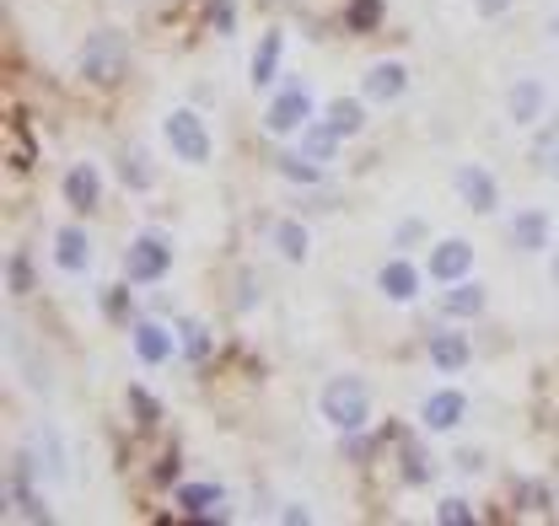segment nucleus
I'll list each match as a JSON object with an SVG mask.
<instances>
[{
	"instance_id": "nucleus-1",
	"label": "nucleus",
	"mask_w": 559,
	"mask_h": 526,
	"mask_svg": "<svg viewBox=\"0 0 559 526\" xmlns=\"http://www.w3.org/2000/svg\"><path fill=\"white\" fill-rule=\"evenodd\" d=\"M75 65H81V75H86L92 86H114V81L130 75V38H124L119 27H97V33L81 38Z\"/></svg>"
},
{
	"instance_id": "nucleus-2",
	"label": "nucleus",
	"mask_w": 559,
	"mask_h": 526,
	"mask_svg": "<svg viewBox=\"0 0 559 526\" xmlns=\"http://www.w3.org/2000/svg\"><path fill=\"white\" fill-rule=\"evenodd\" d=\"M318 414H323V425H334L340 435H355V430L371 425V387H366L360 376H334V382H323V393H318Z\"/></svg>"
},
{
	"instance_id": "nucleus-3",
	"label": "nucleus",
	"mask_w": 559,
	"mask_h": 526,
	"mask_svg": "<svg viewBox=\"0 0 559 526\" xmlns=\"http://www.w3.org/2000/svg\"><path fill=\"white\" fill-rule=\"evenodd\" d=\"M162 134H167V145H173V156H178L183 167H210V162H215L210 124L194 108H173V113L162 119Z\"/></svg>"
},
{
	"instance_id": "nucleus-4",
	"label": "nucleus",
	"mask_w": 559,
	"mask_h": 526,
	"mask_svg": "<svg viewBox=\"0 0 559 526\" xmlns=\"http://www.w3.org/2000/svg\"><path fill=\"white\" fill-rule=\"evenodd\" d=\"M167 268H173V242H167L162 231H140L135 242L124 248L130 285H156V279H167Z\"/></svg>"
},
{
	"instance_id": "nucleus-5",
	"label": "nucleus",
	"mask_w": 559,
	"mask_h": 526,
	"mask_svg": "<svg viewBox=\"0 0 559 526\" xmlns=\"http://www.w3.org/2000/svg\"><path fill=\"white\" fill-rule=\"evenodd\" d=\"M307 124H312V92L301 81H285L270 97V108H264V130L285 140V134H301Z\"/></svg>"
},
{
	"instance_id": "nucleus-6",
	"label": "nucleus",
	"mask_w": 559,
	"mask_h": 526,
	"mask_svg": "<svg viewBox=\"0 0 559 526\" xmlns=\"http://www.w3.org/2000/svg\"><path fill=\"white\" fill-rule=\"evenodd\" d=\"M544 113H549V86H544L538 75H516V81L506 86V119H511L516 130H538Z\"/></svg>"
},
{
	"instance_id": "nucleus-7",
	"label": "nucleus",
	"mask_w": 559,
	"mask_h": 526,
	"mask_svg": "<svg viewBox=\"0 0 559 526\" xmlns=\"http://www.w3.org/2000/svg\"><path fill=\"white\" fill-rule=\"evenodd\" d=\"M452 194L463 199L474 215H495V210H500V183H495V172L479 167V162H463V167L452 172Z\"/></svg>"
},
{
	"instance_id": "nucleus-8",
	"label": "nucleus",
	"mask_w": 559,
	"mask_h": 526,
	"mask_svg": "<svg viewBox=\"0 0 559 526\" xmlns=\"http://www.w3.org/2000/svg\"><path fill=\"white\" fill-rule=\"evenodd\" d=\"M404 92H409V65L404 60H377V65H366V75H360V97L371 108H388Z\"/></svg>"
},
{
	"instance_id": "nucleus-9",
	"label": "nucleus",
	"mask_w": 559,
	"mask_h": 526,
	"mask_svg": "<svg viewBox=\"0 0 559 526\" xmlns=\"http://www.w3.org/2000/svg\"><path fill=\"white\" fill-rule=\"evenodd\" d=\"M419 285H425V274L409 263V253H393V259L377 268V290H382V301H393V307H415Z\"/></svg>"
},
{
	"instance_id": "nucleus-10",
	"label": "nucleus",
	"mask_w": 559,
	"mask_h": 526,
	"mask_svg": "<svg viewBox=\"0 0 559 526\" xmlns=\"http://www.w3.org/2000/svg\"><path fill=\"white\" fill-rule=\"evenodd\" d=\"M511 248L516 253H549L555 248V215L549 210H516L511 215Z\"/></svg>"
},
{
	"instance_id": "nucleus-11",
	"label": "nucleus",
	"mask_w": 559,
	"mask_h": 526,
	"mask_svg": "<svg viewBox=\"0 0 559 526\" xmlns=\"http://www.w3.org/2000/svg\"><path fill=\"white\" fill-rule=\"evenodd\" d=\"M463 419H468V397H463V387H436V393L419 403V425L436 430V435L457 430Z\"/></svg>"
},
{
	"instance_id": "nucleus-12",
	"label": "nucleus",
	"mask_w": 559,
	"mask_h": 526,
	"mask_svg": "<svg viewBox=\"0 0 559 526\" xmlns=\"http://www.w3.org/2000/svg\"><path fill=\"white\" fill-rule=\"evenodd\" d=\"M474 274V242L468 237H447L430 248V279L436 285H452V279H468Z\"/></svg>"
},
{
	"instance_id": "nucleus-13",
	"label": "nucleus",
	"mask_w": 559,
	"mask_h": 526,
	"mask_svg": "<svg viewBox=\"0 0 559 526\" xmlns=\"http://www.w3.org/2000/svg\"><path fill=\"white\" fill-rule=\"evenodd\" d=\"M130 349H135L140 366H167L173 360V349H178V328H167V323H135L130 328Z\"/></svg>"
},
{
	"instance_id": "nucleus-14",
	"label": "nucleus",
	"mask_w": 559,
	"mask_h": 526,
	"mask_svg": "<svg viewBox=\"0 0 559 526\" xmlns=\"http://www.w3.org/2000/svg\"><path fill=\"white\" fill-rule=\"evenodd\" d=\"M489 307V290L479 279H452L447 290H441V312L452 318V323H468V318H485Z\"/></svg>"
},
{
	"instance_id": "nucleus-15",
	"label": "nucleus",
	"mask_w": 559,
	"mask_h": 526,
	"mask_svg": "<svg viewBox=\"0 0 559 526\" xmlns=\"http://www.w3.org/2000/svg\"><path fill=\"white\" fill-rule=\"evenodd\" d=\"M60 199H66L70 210H92V204L103 199V172H97V162H75V167H66Z\"/></svg>"
},
{
	"instance_id": "nucleus-16",
	"label": "nucleus",
	"mask_w": 559,
	"mask_h": 526,
	"mask_svg": "<svg viewBox=\"0 0 559 526\" xmlns=\"http://www.w3.org/2000/svg\"><path fill=\"white\" fill-rule=\"evenodd\" d=\"M468 360H474V344H468V333H457V328L430 333V366H436L441 376H457V371H468Z\"/></svg>"
},
{
	"instance_id": "nucleus-17",
	"label": "nucleus",
	"mask_w": 559,
	"mask_h": 526,
	"mask_svg": "<svg viewBox=\"0 0 559 526\" xmlns=\"http://www.w3.org/2000/svg\"><path fill=\"white\" fill-rule=\"evenodd\" d=\"M55 263H60V274H86L92 268V237L81 226H60L55 231Z\"/></svg>"
},
{
	"instance_id": "nucleus-18",
	"label": "nucleus",
	"mask_w": 559,
	"mask_h": 526,
	"mask_svg": "<svg viewBox=\"0 0 559 526\" xmlns=\"http://www.w3.org/2000/svg\"><path fill=\"white\" fill-rule=\"evenodd\" d=\"M221 500H226L221 483H178V511L194 522H221V511H215Z\"/></svg>"
},
{
	"instance_id": "nucleus-19",
	"label": "nucleus",
	"mask_w": 559,
	"mask_h": 526,
	"mask_svg": "<svg viewBox=\"0 0 559 526\" xmlns=\"http://www.w3.org/2000/svg\"><path fill=\"white\" fill-rule=\"evenodd\" d=\"M340 140H345V134L334 130V124H329V119H312V124H307V130L296 134V151H301V156H312V162H323V167H329V162H334V156H340Z\"/></svg>"
},
{
	"instance_id": "nucleus-20",
	"label": "nucleus",
	"mask_w": 559,
	"mask_h": 526,
	"mask_svg": "<svg viewBox=\"0 0 559 526\" xmlns=\"http://www.w3.org/2000/svg\"><path fill=\"white\" fill-rule=\"evenodd\" d=\"M280 55H285V33H264L259 38V49H253V65H248V81L259 86V92H270L275 86V70H280Z\"/></svg>"
},
{
	"instance_id": "nucleus-21",
	"label": "nucleus",
	"mask_w": 559,
	"mask_h": 526,
	"mask_svg": "<svg viewBox=\"0 0 559 526\" xmlns=\"http://www.w3.org/2000/svg\"><path fill=\"white\" fill-rule=\"evenodd\" d=\"M270 237H275V253H280L285 263H307V253H312V231H307V226H301L296 215H280Z\"/></svg>"
},
{
	"instance_id": "nucleus-22",
	"label": "nucleus",
	"mask_w": 559,
	"mask_h": 526,
	"mask_svg": "<svg viewBox=\"0 0 559 526\" xmlns=\"http://www.w3.org/2000/svg\"><path fill=\"white\" fill-rule=\"evenodd\" d=\"M366 108H371V103H366L360 92H355V97H329V103H323V119L349 140V134L366 130Z\"/></svg>"
},
{
	"instance_id": "nucleus-23",
	"label": "nucleus",
	"mask_w": 559,
	"mask_h": 526,
	"mask_svg": "<svg viewBox=\"0 0 559 526\" xmlns=\"http://www.w3.org/2000/svg\"><path fill=\"white\" fill-rule=\"evenodd\" d=\"M119 183H124L130 194H145V189L156 183V167H151L145 145H124V151H119Z\"/></svg>"
},
{
	"instance_id": "nucleus-24",
	"label": "nucleus",
	"mask_w": 559,
	"mask_h": 526,
	"mask_svg": "<svg viewBox=\"0 0 559 526\" xmlns=\"http://www.w3.org/2000/svg\"><path fill=\"white\" fill-rule=\"evenodd\" d=\"M533 167L559 183V119H549V124L533 130Z\"/></svg>"
},
{
	"instance_id": "nucleus-25",
	"label": "nucleus",
	"mask_w": 559,
	"mask_h": 526,
	"mask_svg": "<svg viewBox=\"0 0 559 526\" xmlns=\"http://www.w3.org/2000/svg\"><path fill=\"white\" fill-rule=\"evenodd\" d=\"M430 242V226H425V215H404L399 226H393V237H388V248L393 253H415Z\"/></svg>"
},
{
	"instance_id": "nucleus-26",
	"label": "nucleus",
	"mask_w": 559,
	"mask_h": 526,
	"mask_svg": "<svg viewBox=\"0 0 559 526\" xmlns=\"http://www.w3.org/2000/svg\"><path fill=\"white\" fill-rule=\"evenodd\" d=\"M178 349H183V360H210V349H215V338H210L205 323H178Z\"/></svg>"
},
{
	"instance_id": "nucleus-27",
	"label": "nucleus",
	"mask_w": 559,
	"mask_h": 526,
	"mask_svg": "<svg viewBox=\"0 0 559 526\" xmlns=\"http://www.w3.org/2000/svg\"><path fill=\"white\" fill-rule=\"evenodd\" d=\"M280 178H290V183H323V162L290 151V156H280Z\"/></svg>"
},
{
	"instance_id": "nucleus-28",
	"label": "nucleus",
	"mask_w": 559,
	"mask_h": 526,
	"mask_svg": "<svg viewBox=\"0 0 559 526\" xmlns=\"http://www.w3.org/2000/svg\"><path fill=\"white\" fill-rule=\"evenodd\" d=\"M5 290H11V296H27V290H33V259H27V253H11V259H5Z\"/></svg>"
},
{
	"instance_id": "nucleus-29",
	"label": "nucleus",
	"mask_w": 559,
	"mask_h": 526,
	"mask_svg": "<svg viewBox=\"0 0 559 526\" xmlns=\"http://www.w3.org/2000/svg\"><path fill=\"white\" fill-rule=\"evenodd\" d=\"M38 446H44V467H49V478H60V483H66L70 478V462H66V446H60V435H55V430H49V425H44V435H38Z\"/></svg>"
},
{
	"instance_id": "nucleus-30",
	"label": "nucleus",
	"mask_w": 559,
	"mask_h": 526,
	"mask_svg": "<svg viewBox=\"0 0 559 526\" xmlns=\"http://www.w3.org/2000/svg\"><path fill=\"white\" fill-rule=\"evenodd\" d=\"M436 522L441 526H474V505H468L463 494H447V500L436 505Z\"/></svg>"
},
{
	"instance_id": "nucleus-31",
	"label": "nucleus",
	"mask_w": 559,
	"mask_h": 526,
	"mask_svg": "<svg viewBox=\"0 0 559 526\" xmlns=\"http://www.w3.org/2000/svg\"><path fill=\"white\" fill-rule=\"evenodd\" d=\"M399 473H404V483H409V489H425L436 467H430V457H425V452H415V446H409V452H404V467H399Z\"/></svg>"
},
{
	"instance_id": "nucleus-32",
	"label": "nucleus",
	"mask_w": 559,
	"mask_h": 526,
	"mask_svg": "<svg viewBox=\"0 0 559 526\" xmlns=\"http://www.w3.org/2000/svg\"><path fill=\"white\" fill-rule=\"evenodd\" d=\"M345 22L355 27V33H366V27H377L382 22V0H349Z\"/></svg>"
},
{
	"instance_id": "nucleus-33",
	"label": "nucleus",
	"mask_w": 559,
	"mask_h": 526,
	"mask_svg": "<svg viewBox=\"0 0 559 526\" xmlns=\"http://www.w3.org/2000/svg\"><path fill=\"white\" fill-rule=\"evenodd\" d=\"M210 27L221 38H231L237 33V0H210Z\"/></svg>"
},
{
	"instance_id": "nucleus-34",
	"label": "nucleus",
	"mask_w": 559,
	"mask_h": 526,
	"mask_svg": "<svg viewBox=\"0 0 559 526\" xmlns=\"http://www.w3.org/2000/svg\"><path fill=\"white\" fill-rule=\"evenodd\" d=\"M130 408H135V425H145V430H151V425L162 419V403L145 393V387H130Z\"/></svg>"
},
{
	"instance_id": "nucleus-35",
	"label": "nucleus",
	"mask_w": 559,
	"mask_h": 526,
	"mask_svg": "<svg viewBox=\"0 0 559 526\" xmlns=\"http://www.w3.org/2000/svg\"><path fill=\"white\" fill-rule=\"evenodd\" d=\"M516 500H522V511H549V489L544 483H522Z\"/></svg>"
},
{
	"instance_id": "nucleus-36",
	"label": "nucleus",
	"mask_w": 559,
	"mask_h": 526,
	"mask_svg": "<svg viewBox=\"0 0 559 526\" xmlns=\"http://www.w3.org/2000/svg\"><path fill=\"white\" fill-rule=\"evenodd\" d=\"M103 312H108V318H124V312H130V296H124V290H108V296H103Z\"/></svg>"
},
{
	"instance_id": "nucleus-37",
	"label": "nucleus",
	"mask_w": 559,
	"mask_h": 526,
	"mask_svg": "<svg viewBox=\"0 0 559 526\" xmlns=\"http://www.w3.org/2000/svg\"><path fill=\"white\" fill-rule=\"evenodd\" d=\"M474 11H479L485 22H495V16H506V11H511V0H474Z\"/></svg>"
},
{
	"instance_id": "nucleus-38",
	"label": "nucleus",
	"mask_w": 559,
	"mask_h": 526,
	"mask_svg": "<svg viewBox=\"0 0 559 526\" xmlns=\"http://www.w3.org/2000/svg\"><path fill=\"white\" fill-rule=\"evenodd\" d=\"M280 522H290V526H307V522H312V511H307V505H285V511H280Z\"/></svg>"
},
{
	"instance_id": "nucleus-39",
	"label": "nucleus",
	"mask_w": 559,
	"mask_h": 526,
	"mask_svg": "<svg viewBox=\"0 0 559 526\" xmlns=\"http://www.w3.org/2000/svg\"><path fill=\"white\" fill-rule=\"evenodd\" d=\"M555 285H559V248H555Z\"/></svg>"
},
{
	"instance_id": "nucleus-40",
	"label": "nucleus",
	"mask_w": 559,
	"mask_h": 526,
	"mask_svg": "<svg viewBox=\"0 0 559 526\" xmlns=\"http://www.w3.org/2000/svg\"><path fill=\"white\" fill-rule=\"evenodd\" d=\"M555 38H559V16H555Z\"/></svg>"
}]
</instances>
